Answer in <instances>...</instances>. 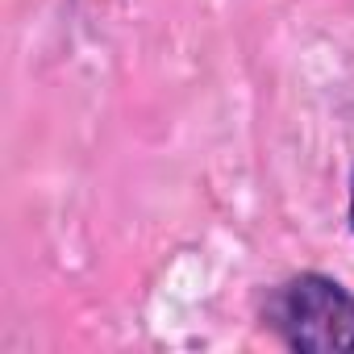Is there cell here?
I'll use <instances>...</instances> for the list:
<instances>
[{"instance_id": "cell-2", "label": "cell", "mask_w": 354, "mask_h": 354, "mask_svg": "<svg viewBox=\"0 0 354 354\" xmlns=\"http://www.w3.org/2000/svg\"><path fill=\"white\" fill-rule=\"evenodd\" d=\"M350 234H354V175H350Z\"/></svg>"}, {"instance_id": "cell-1", "label": "cell", "mask_w": 354, "mask_h": 354, "mask_svg": "<svg viewBox=\"0 0 354 354\" xmlns=\"http://www.w3.org/2000/svg\"><path fill=\"white\" fill-rule=\"evenodd\" d=\"M263 321L288 350L354 354V292L321 271H304L271 288Z\"/></svg>"}]
</instances>
